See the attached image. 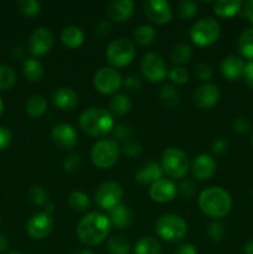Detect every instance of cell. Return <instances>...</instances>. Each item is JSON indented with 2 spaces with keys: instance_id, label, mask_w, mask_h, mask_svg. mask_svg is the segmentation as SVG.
I'll return each instance as SVG.
<instances>
[{
  "instance_id": "obj_13",
  "label": "cell",
  "mask_w": 253,
  "mask_h": 254,
  "mask_svg": "<svg viewBox=\"0 0 253 254\" xmlns=\"http://www.w3.org/2000/svg\"><path fill=\"white\" fill-rule=\"evenodd\" d=\"M54 34L47 27H37L29 40V50L34 56H45L54 46Z\"/></svg>"
},
{
  "instance_id": "obj_34",
  "label": "cell",
  "mask_w": 253,
  "mask_h": 254,
  "mask_svg": "<svg viewBox=\"0 0 253 254\" xmlns=\"http://www.w3.org/2000/svg\"><path fill=\"white\" fill-rule=\"evenodd\" d=\"M238 47L243 57L253 61V27L245 30L238 40Z\"/></svg>"
},
{
  "instance_id": "obj_28",
  "label": "cell",
  "mask_w": 253,
  "mask_h": 254,
  "mask_svg": "<svg viewBox=\"0 0 253 254\" xmlns=\"http://www.w3.org/2000/svg\"><path fill=\"white\" fill-rule=\"evenodd\" d=\"M22 73L27 81L37 82L41 79L42 74H44V67L39 60L26 59L22 64Z\"/></svg>"
},
{
  "instance_id": "obj_57",
  "label": "cell",
  "mask_w": 253,
  "mask_h": 254,
  "mask_svg": "<svg viewBox=\"0 0 253 254\" xmlns=\"http://www.w3.org/2000/svg\"><path fill=\"white\" fill-rule=\"evenodd\" d=\"M245 253L246 254H253V241H250V242L246 243Z\"/></svg>"
},
{
  "instance_id": "obj_21",
  "label": "cell",
  "mask_w": 253,
  "mask_h": 254,
  "mask_svg": "<svg viewBox=\"0 0 253 254\" xmlns=\"http://www.w3.org/2000/svg\"><path fill=\"white\" fill-rule=\"evenodd\" d=\"M52 102L61 111H72L78 106V94L69 87H60L52 93Z\"/></svg>"
},
{
  "instance_id": "obj_35",
  "label": "cell",
  "mask_w": 253,
  "mask_h": 254,
  "mask_svg": "<svg viewBox=\"0 0 253 254\" xmlns=\"http://www.w3.org/2000/svg\"><path fill=\"white\" fill-rule=\"evenodd\" d=\"M107 247L111 254H129L131 248L130 242L122 235H117L109 238Z\"/></svg>"
},
{
  "instance_id": "obj_19",
  "label": "cell",
  "mask_w": 253,
  "mask_h": 254,
  "mask_svg": "<svg viewBox=\"0 0 253 254\" xmlns=\"http://www.w3.org/2000/svg\"><path fill=\"white\" fill-rule=\"evenodd\" d=\"M107 16L114 22H126L134 12V2L131 0H113L107 5Z\"/></svg>"
},
{
  "instance_id": "obj_8",
  "label": "cell",
  "mask_w": 253,
  "mask_h": 254,
  "mask_svg": "<svg viewBox=\"0 0 253 254\" xmlns=\"http://www.w3.org/2000/svg\"><path fill=\"white\" fill-rule=\"evenodd\" d=\"M106 57L113 67H126L133 62L135 57V47L128 39H117L108 45Z\"/></svg>"
},
{
  "instance_id": "obj_7",
  "label": "cell",
  "mask_w": 253,
  "mask_h": 254,
  "mask_svg": "<svg viewBox=\"0 0 253 254\" xmlns=\"http://www.w3.org/2000/svg\"><path fill=\"white\" fill-rule=\"evenodd\" d=\"M119 151L121 148L116 140L102 139L92 146L91 160L98 169H109L118 161Z\"/></svg>"
},
{
  "instance_id": "obj_3",
  "label": "cell",
  "mask_w": 253,
  "mask_h": 254,
  "mask_svg": "<svg viewBox=\"0 0 253 254\" xmlns=\"http://www.w3.org/2000/svg\"><path fill=\"white\" fill-rule=\"evenodd\" d=\"M79 127L87 135L99 138L113 130L114 119L107 109L92 107L82 112L79 116Z\"/></svg>"
},
{
  "instance_id": "obj_42",
  "label": "cell",
  "mask_w": 253,
  "mask_h": 254,
  "mask_svg": "<svg viewBox=\"0 0 253 254\" xmlns=\"http://www.w3.org/2000/svg\"><path fill=\"white\" fill-rule=\"evenodd\" d=\"M193 74H195V77L198 79V81L207 82L212 78L213 69L208 64H203V62H201V64H197L195 66Z\"/></svg>"
},
{
  "instance_id": "obj_59",
  "label": "cell",
  "mask_w": 253,
  "mask_h": 254,
  "mask_svg": "<svg viewBox=\"0 0 253 254\" xmlns=\"http://www.w3.org/2000/svg\"><path fill=\"white\" fill-rule=\"evenodd\" d=\"M2 111H4V103H2L1 98H0V116L2 114Z\"/></svg>"
},
{
  "instance_id": "obj_12",
  "label": "cell",
  "mask_w": 253,
  "mask_h": 254,
  "mask_svg": "<svg viewBox=\"0 0 253 254\" xmlns=\"http://www.w3.org/2000/svg\"><path fill=\"white\" fill-rule=\"evenodd\" d=\"M144 14L151 22L156 25H165L173 19V9L165 0H146L143 4Z\"/></svg>"
},
{
  "instance_id": "obj_20",
  "label": "cell",
  "mask_w": 253,
  "mask_h": 254,
  "mask_svg": "<svg viewBox=\"0 0 253 254\" xmlns=\"http://www.w3.org/2000/svg\"><path fill=\"white\" fill-rule=\"evenodd\" d=\"M163 174L164 171L160 164L155 161H148L139 168L134 175V179L140 185H153L154 183L163 179Z\"/></svg>"
},
{
  "instance_id": "obj_55",
  "label": "cell",
  "mask_w": 253,
  "mask_h": 254,
  "mask_svg": "<svg viewBox=\"0 0 253 254\" xmlns=\"http://www.w3.org/2000/svg\"><path fill=\"white\" fill-rule=\"evenodd\" d=\"M9 247V240L5 235H0V253L4 252Z\"/></svg>"
},
{
  "instance_id": "obj_9",
  "label": "cell",
  "mask_w": 253,
  "mask_h": 254,
  "mask_svg": "<svg viewBox=\"0 0 253 254\" xmlns=\"http://www.w3.org/2000/svg\"><path fill=\"white\" fill-rule=\"evenodd\" d=\"M124 191L121 184L116 181H106L97 188L94 192V201L102 210L111 211L123 200Z\"/></svg>"
},
{
  "instance_id": "obj_52",
  "label": "cell",
  "mask_w": 253,
  "mask_h": 254,
  "mask_svg": "<svg viewBox=\"0 0 253 254\" xmlns=\"http://www.w3.org/2000/svg\"><path fill=\"white\" fill-rule=\"evenodd\" d=\"M243 77L245 82L250 88H253V61H250L246 64L245 71H243Z\"/></svg>"
},
{
  "instance_id": "obj_25",
  "label": "cell",
  "mask_w": 253,
  "mask_h": 254,
  "mask_svg": "<svg viewBox=\"0 0 253 254\" xmlns=\"http://www.w3.org/2000/svg\"><path fill=\"white\" fill-rule=\"evenodd\" d=\"M241 7V0H218L213 5V11L220 17H232L240 12Z\"/></svg>"
},
{
  "instance_id": "obj_31",
  "label": "cell",
  "mask_w": 253,
  "mask_h": 254,
  "mask_svg": "<svg viewBox=\"0 0 253 254\" xmlns=\"http://www.w3.org/2000/svg\"><path fill=\"white\" fill-rule=\"evenodd\" d=\"M133 37L136 44L141 45V46H149L155 41L156 31L150 25H140L134 30Z\"/></svg>"
},
{
  "instance_id": "obj_51",
  "label": "cell",
  "mask_w": 253,
  "mask_h": 254,
  "mask_svg": "<svg viewBox=\"0 0 253 254\" xmlns=\"http://www.w3.org/2000/svg\"><path fill=\"white\" fill-rule=\"evenodd\" d=\"M228 148V143L227 140H225L223 138H217L215 141L212 143V151L215 154H223L225 151H227Z\"/></svg>"
},
{
  "instance_id": "obj_58",
  "label": "cell",
  "mask_w": 253,
  "mask_h": 254,
  "mask_svg": "<svg viewBox=\"0 0 253 254\" xmlns=\"http://www.w3.org/2000/svg\"><path fill=\"white\" fill-rule=\"evenodd\" d=\"M72 254H93V252H91V251L88 250H79V251H76V252H73Z\"/></svg>"
},
{
  "instance_id": "obj_49",
  "label": "cell",
  "mask_w": 253,
  "mask_h": 254,
  "mask_svg": "<svg viewBox=\"0 0 253 254\" xmlns=\"http://www.w3.org/2000/svg\"><path fill=\"white\" fill-rule=\"evenodd\" d=\"M112 30V24L109 20H103V21L98 22V25L96 26V36L99 39H103V37L108 36L111 34Z\"/></svg>"
},
{
  "instance_id": "obj_32",
  "label": "cell",
  "mask_w": 253,
  "mask_h": 254,
  "mask_svg": "<svg viewBox=\"0 0 253 254\" xmlns=\"http://www.w3.org/2000/svg\"><path fill=\"white\" fill-rule=\"evenodd\" d=\"M191 59H192V49L190 45L181 42V44L175 45L171 50V61L174 64L181 66V64L190 62Z\"/></svg>"
},
{
  "instance_id": "obj_30",
  "label": "cell",
  "mask_w": 253,
  "mask_h": 254,
  "mask_svg": "<svg viewBox=\"0 0 253 254\" xmlns=\"http://www.w3.org/2000/svg\"><path fill=\"white\" fill-rule=\"evenodd\" d=\"M159 98H160V102L166 108L170 109L175 108L180 103V93L170 83H166L161 87L160 92H159Z\"/></svg>"
},
{
  "instance_id": "obj_47",
  "label": "cell",
  "mask_w": 253,
  "mask_h": 254,
  "mask_svg": "<svg viewBox=\"0 0 253 254\" xmlns=\"http://www.w3.org/2000/svg\"><path fill=\"white\" fill-rule=\"evenodd\" d=\"M251 123L246 117H238L233 121V130L240 134H247L251 130Z\"/></svg>"
},
{
  "instance_id": "obj_56",
  "label": "cell",
  "mask_w": 253,
  "mask_h": 254,
  "mask_svg": "<svg viewBox=\"0 0 253 254\" xmlns=\"http://www.w3.org/2000/svg\"><path fill=\"white\" fill-rule=\"evenodd\" d=\"M44 207H45V211H44L45 213H47V215H52V212L55 211V203L50 202V201H49V202H47L46 205L44 206Z\"/></svg>"
},
{
  "instance_id": "obj_15",
  "label": "cell",
  "mask_w": 253,
  "mask_h": 254,
  "mask_svg": "<svg viewBox=\"0 0 253 254\" xmlns=\"http://www.w3.org/2000/svg\"><path fill=\"white\" fill-rule=\"evenodd\" d=\"M51 139L55 145L59 148L71 149L78 143V134L71 124L60 123L52 129Z\"/></svg>"
},
{
  "instance_id": "obj_22",
  "label": "cell",
  "mask_w": 253,
  "mask_h": 254,
  "mask_svg": "<svg viewBox=\"0 0 253 254\" xmlns=\"http://www.w3.org/2000/svg\"><path fill=\"white\" fill-rule=\"evenodd\" d=\"M245 62L241 57L235 56V55H230V56L225 57L220 64V71L222 76L228 81H236L243 76V71H245Z\"/></svg>"
},
{
  "instance_id": "obj_45",
  "label": "cell",
  "mask_w": 253,
  "mask_h": 254,
  "mask_svg": "<svg viewBox=\"0 0 253 254\" xmlns=\"http://www.w3.org/2000/svg\"><path fill=\"white\" fill-rule=\"evenodd\" d=\"M81 166V158L78 154H69L63 160V169L68 173H76Z\"/></svg>"
},
{
  "instance_id": "obj_54",
  "label": "cell",
  "mask_w": 253,
  "mask_h": 254,
  "mask_svg": "<svg viewBox=\"0 0 253 254\" xmlns=\"http://www.w3.org/2000/svg\"><path fill=\"white\" fill-rule=\"evenodd\" d=\"M245 11H246V15H247L248 20H250V21L253 24V0L246 2Z\"/></svg>"
},
{
  "instance_id": "obj_50",
  "label": "cell",
  "mask_w": 253,
  "mask_h": 254,
  "mask_svg": "<svg viewBox=\"0 0 253 254\" xmlns=\"http://www.w3.org/2000/svg\"><path fill=\"white\" fill-rule=\"evenodd\" d=\"M12 139L11 131L5 127H0V151L6 149L10 145Z\"/></svg>"
},
{
  "instance_id": "obj_36",
  "label": "cell",
  "mask_w": 253,
  "mask_h": 254,
  "mask_svg": "<svg viewBox=\"0 0 253 254\" xmlns=\"http://www.w3.org/2000/svg\"><path fill=\"white\" fill-rule=\"evenodd\" d=\"M16 82V73L11 67L0 64V91H7Z\"/></svg>"
},
{
  "instance_id": "obj_39",
  "label": "cell",
  "mask_w": 253,
  "mask_h": 254,
  "mask_svg": "<svg viewBox=\"0 0 253 254\" xmlns=\"http://www.w3.org/2000/svg\"><path fill=\"white\" fill-rule=\"evenodd\" d=\"M17 7H19L20 12L24 14L25 16H36L40 12V2L36 0H20L17 2Z\"/></svg>"
},
{
  "instance_id": "obj_1",
  "label": "cell",
  "mask_w": 253,
  "mask_h": 254,
  "mask_svg": "<svg viewBox=\"0 0 253 254\" xmlns=\"http://www.w3.org/2000/svg\"><path fill=\"white\" fill-rule=\"evenodd\" d=\"M111 221L101 212H89L79 220L77 236L86 246H97L103 242L111 232Z\"/></svg>"
},
{
  "instance_id": "obj_61",
  "label": "cell",
  "mask_w": 253,
  "mask_h": 254,
  "mask_svg": "<svg viewBox=\"0 0 253 254\" xmlns=\"http://www.w3.org/2000/svg\"><path fill=\"white\" fill-rule=\"evenodd\" d=\"M251 143H252V145H253V135H252V139H251Z\"/></svg>"
},
{
  "instance_id": "obj_43",
  "label": "cell",
  "mask_w": 253,
  "mask_h": 254,
  "mask_svg": "<svg viewBox=\"0 0 253 254\" xmlns=\"http://www.w3.org/2000/svg\"><path fill=\"white\" fill-rule=\"evenodd\" d=\"M178 192L185 198H192L196 193V185L190 179H183L178 186Z\"/></svg>"
},
{
  "instance_id": "obj_26",
  "label": "cell",
  "mask_w": 253,
  "mask_h": 254,
  "mask_svg": "<svg viewBox=\"0 0 253 254\" xmlns=\"http://www.w3.org/2000/svg\"><path fill=\"white\" fill-rule=\"evenodd\" d=\"M47 109V101L41 94H34L25 103V111L31 118H39L44 116Z\"/></svg>"
},
{
  "instance_id": "obj_44",
  "label": "cell",
  "mask_w": 253,
  "mask_h": 254,
  "mask_svg": "<svg viewBox=\"0 0 253 254\" xmlns=\"http://www.w3.org/2000/svg\"><path fill=\"white\" fill-rule=\"evenodd\" d=\"M141 150H143V146H141V144L138 140H130L129 139V140L124 141L123 153L128 158H135V156L140 155Z\"/></svg>"
},
{
  "instance_id": "obj_37",
  "label": "cell",
  "mask_w": 253,
  "mask_h": 254,
  "mask_svg": "<svg viewBox=\"0 0 253 254\" xmlns=\"http://www.w3.org/2000/svg\"><path fill=\"white\" fill-rule=\"evenodd\" d=\"M29 201L35 206H45L49 202V195L44 188L39 185H34L27 192Z\"/></svg>"
},
{
  "instance_id": "obj_29",
  "label": "cell",
  "mask_w": 253,
  "mask_h": 254,
  "mask_svg": "<svg viewBox=\"0 0 253 254\" xmlns=\"http://www.w3.org/2000/svg\"><path fill=\"white\" fill-rule=\"evenodd\" d=\"M134 254H161V245L156 238L141 237L134 245Z\"/></svg>"
},
{
  "instance_id": "obj_27",
  "label": "cell",
  "mask_w": 253,
  "mask_h": 254,
  "mask_svg": "<svg viewBox=\"0 0 253 254\" xmlns=\"http://www.w3.org/2000/svg\"><path fill=\"white\" fill-rule=\"evenodd\" d=\"M131 111V101L126 94H117L109 102V113L112 116L124 117Z\"/></svg>"
},
{
  "instance_id": "obj_48",
  "label": "cell",
  "mask_w": 253,
  "mask_h": 254,
  "mask_svg": "<svg viewBox=\"0 0 253 254\" xmlns=\"http://www.w3.org/2000/svg\"><path fill=\"white\" fill-rule=\"evenodd\" d=\"M122 84H123V86L130 92H138V91H140L141 87H143L141 79L139 78L138 76H134V74L126 77V78L124 79L123 83H122Z\"/></svg>"
},
{
  "instance_id": "obj_40",
  "label": "cell",
  "mask_w": 253,
  "mask_h": 254,
  "mask_svg": "<svg viewBox=\"0 0 253 254\" xmlns=\"http://www.w3.org/2000/svg\"><path fill=\"white\" fill-rule=\"evenodd\" d=\"M207 236L213 242H221L226 236V227L223 223L215 221L207 227Z\"/></svg>"
},
{
  "instance_id": "obj_60",
  "label": "cell",
  "mask_w": 253,
  "mask_h": 254,
  "mask_svg": "<svg viewBox=\"0 0 253 254\" xmlns=\"http://www.w3.org/2000/svg\"><path fill=\"white\" fill-rule=\"evenodd\" d=\"M7 254H22V253H20V252H10V253H7Z\"/></svg>"
},
{
  "instance_id": "obj_11",
  "label": "cell",
  "mask_w": 253,
  "mask_h": 254,
  "mask_svg": "<svg viewBox=\"0 0 253 254\" xmlns=\"http://www.w3.org/2000/svg\"><path fill=\"white\" fill-rule=\"evenodd\" d=\"M123 79L121 73L113 67H102L94 73L93 86L99 93L113 94L121 88Z\"/></svg>"
},
{
  "instance_id": "obj_16",
  "label": "cell",
  "mask_w": 253,
  "mask_h": 254,
  "mask_svg": "<svg viewBox=\"0 0 253 254\" xmlns=\"http://www.w3.org/2000/svg\"><path fill=\"white\" fill-rule=\"evenodd\" d=\"M220 89L216 84L203 83L193 92V103L201 109H211L220 101Z\"/></svg>"
},
{
  "instance_id": "obj_53",
  "label": "cell",
  "mask_w": 253,
  "mask_h": 254,
  "mask_svg": "<svg viewBox=\"0 0 253 254\" xmlns=\"http://www.w3.org/2000/svg\"><path fill=\"white\" fill-rule=\"evenodd\" d=\"M175 254H198V253L193 245H191V243H183V245H180L178 248H176Z\"/></svg>"
},
{
  "instance_id": "obj_33",
  "label": "cell",
  "mask_w": 253,
  "mask_h": 254,
  "mask_svg": "<svg viewBox=\"0 0 253 254\" xmlns=\"http://www.w3.org/2000/svg\"><path fill=\"white\" fill-rule=\"evenodd\" d=\"M68 205L76 212H84L91 206V200L87 193L82 192V191H73L68 196Z\"/></svg>"
},
{
  "instance_id": "obj_38",
  "label": "cell",
  "mask_w": 253,
  "mask_h": 254,
  "mask_svg": "<svg viewBox=\"0 0 253 254\" xmlns=\"http://www.w3.org/2000/svg\"><path fill=\"white\" fill-rule=\"evenodd\" d=\"M198 6L196 2L193 1H181L178 4L176 7V12H178L179 16L183 20H189L192 19L196 14H197Z\"/></svg>"
},
{
  "instance_id": "obj_24",
  "label": "cell",
  "mask_w": 253,
  "mask_h": 254,
  "mask_svg": "<svg viewBox=\"0 0 253 254\" xmlns=\"http://www.w3.org/2000/svg\"><path fill=\"white\" fill-rule=\"evenodd\" d=\"M61 41L68 49H78L84 41L83 30L76 25H69V26L64 27L61 34Z\"/></svg>"
},
{
  "instance_id": "obj_17",
  "label": "cell",
  "mask_w": 253,
  "mask_h": 254,
  "mask_svg": "<svg viewBox=\"0 0 253 254\" xmlns=\"http://www.w3.org/2000/svg\"><path fill=\"white\" fill-rule=\"evenodd\" d=\"M191 174L196 180L205 181L212 178L217 169L216 160L208 154H200L190 164Z\"/></svg>"
},
{
  "instance_id": "obj_2",
  "label": "cell",
  "mask_w": 253,
  "mask_h": 254,
  "mask_svg": "<svg viewBox=\"0 0 253 254\" xmlns=\"http://www.w3.org/2000/svg\"><path fill=\"white\" fill-rule=\"evenodd\" d=\"M198 207L211 218H222L232 208V197L225 189L211 186L198 195Z\"/></svg>"
},
{
  "instance_id": "obj_18",
  "label": "cell",
  "mask_w": 253,
  "mask_h": 254,
  "mask_svg": "<svg viewBox=\"0 0 253 254\" xmlns=\"http://www.w3.org/2000/svg\"><path fill=\"white\" fill-rule=\"evenodd\" d=\"M176 193H178V188L175 183L164 178L150 185L149 189V196L154 202L158 203L170 202L175 198Z\"/></svg>"
},
{
  "instance_id": "obj_41",
  "label": "cell",
  "mask_w": 253,
  "mask_h": 254,
  "mask_svg": "<svg viewBox=\"0 0 253 254\" xmlns=\"http://www.w3.org/2000/svg\"><path fill=\"white\" fill-rule=\"evenodd\" d=\"M168 77L175 84H185L189 81V72L184 67H174L168 72Z\"/></svg>"
},
{
  "instance_id": "obj_5",
  "label": "cell",
  "mask_w": 253,
  "mask_h": 254,
  "mask_svg": "<svg viewBox=\"0 0 253 254\" xmlns=\"http://www.w3.org/2000/svg\"><path fill=\"white\" fill-rule=\"evenodd\" d=\"M161 168L171 179H183L190 169L188 154L179 148H168L161 155Z\"/></svg>"
},
{
  "instance_id": "obj_23",
  "label": "cell",
  "mask_w": 253,
  "mask_h": 254,
  "mask_svg": "<svg viewBox=\"0 0 253 254\" xmlns=\"http://www.w3.org/2000/svg\"><path fill=\"white\" fill-rule=\"evenodd\" d=\"M108 218L111 221L112 226L119 228V230H126V228L130 227V225L133 223L134 216L133 212L129 210L128 206L121 203L117 207H114L113 210L109 211Z\"/></svg>"
},
{
  "instance_id": "obj_14",
  "label": "cell",
  "mask_w": 253,
  "mask_h": 254,
  "mask_svg": "<svg viewBox=\"0 0 253 254\" xmlns=\"http://www.w3.org/2000/svg\"><path fill=\"white\" fill-rule=\"evenodd\" d=\"M54 228V218L45 212L35 213L26 223V232L32 240H44Z\"/></svg>"
},
{
  "instance_id": "obj_6",
  "label": "cell",
  "mask_w": 253,
  "mask_h": 254,
  "mask_svg": "<svg viewBox=\"0 0 253 254\" xmlns=\"http://www.w3.org/2000/svg\"><path fill=\"white\" fill-rule=\"evenodd\" d=\"M221 35V26L212 17H202L191 26L190 39L200 47H207L215 44Z\"/></svg>"
},
{
  "instance_id": "obj_10",
  "label": "cell",
  "mask_w": 253,
  "mask_h": 254,
  "mask_svg": "<svg viewBox=\"0 0 253 254\" xmlns=\"http://www.w3.org/2000/svg\"><path fill=\"white\" fill-rule=\"evenodd\" d=\"M140 69L146 81L151 83H159L164 81L169 72L163 57L155 52H148L143 55L140 60Z\"/></svg>"
},
{
  "instance_id": "obj_46",
  "label": "cell",
  "mask_w": 253,
  "mask_h": 254,
  "mask_svg": "<svg viewBox=\"0 0 253 254\" xmlns=\"http://www.w3.org/2000/svg\"><path fill=\"white\" fill-rule=\"evenodd\" d=\"M130 128L126 124H117L113 128V135L121 141H126L130 139Z\"/></svg>"
},
{
  "instance_id": "obj_4",
  "label": "cell",
  "mask_w": 253,
  "mask_h": 254,
  "mask_svg": "<svg viewBox=\"0 0 253 254\" xmlns=\"http://www.w3.org/2000/svg\"><path fill=\"white\" fill-rule=\"evenodd\" d=\"M155 231L159 237L168 242H179L188 233V223L181 216L166 213L160 216L155 223Z\"/></svg>"
}]
</instances>
